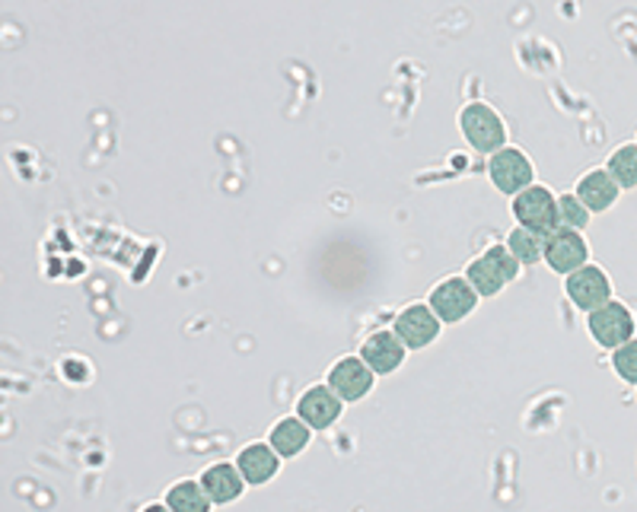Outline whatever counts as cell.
Returning a JSON list of instances; mask_svg holds the SVG:
<instances>
[{
  "label": "cell",
  "instance_id": "cell-1",
  "mask_svg": "<svg viewBox=\"0 0 637 512\" xmlns=\"http://www.w3.org/2000/svg\"><path fill=\"white\" fill-rule=\"evenodd\" d=\"M510 211H514L517 226L532 229L539 236H552L562 226V217H558V194L552 188H545V184H529V188H523L517 198H510Z\"/></svg>",
  "mask_w": 637,
  "mask_h": 512
},
{
  "label": "cell",
  "instance_id": "cell-2",
  "mask_svg": "<svg viewBox=\"0 0 637 512\" xmlns=\"http://www.w3.org/2000/svg\"><path fill=\"white\" fill-rule=\"evenodd\" d=\"M459 131L465 138V144L479 153H497L500 146H507V124L504 118L497 115L494 106L487 103H469L459 111Z\"/></svg>",
  "mask_w": 637,
  "mask_h": 512
},
{
  "label": "cell",
  "instance_id": "cell-3",
  "mask_svg": "<svg viewBox=\"0 0 637 512\" xmlns=\"http://www.w3.org/2000/svg\"><path fill=\"white\" fill-rule=\"evenodd\" d=\"M587 331L593 337V344L602 347V350H615L622 344H628L632 337L637 334V322L632 315V309L618 299H609L605 306L587 312Z\"/></svg>",
  "mask_w": 637,
  "mask_h": 512
},
{
  "label": "cell",
  "instance_id": "cell-4",
  "mask_svg": "<svg viewBox=\"0 0 637 512\" xmlns=\"http://www.w3.org/2000/svg\"><path fill=\"white\" fill-rule=\"evenodd\" d=\"M487 179L500 194L517 198L523 188L535 184V166L520 146H500L487 159Z\"/></svg>",
  "mask_w": 637,
  "mask_h": 512
},
{
  "label": "cell",
  "instance_id": "cell-5",
  "mask_svg": "<svg viewBox=\"0 0 637 512\" xmlns=\"http://www.w3.org/2000/svg\"><path fill=\"white\" fill-rule=\"evenodd\" d=\"M479 293L475 287L465 281V274H456V277H447V281H440L430 296H427V306L437 312V319L444 322V325H459V322H465L475 309H479Z\"/></svg>",
  "mask_w": 637,
  "mask_h": 512
},
{
  "label": "cell",
  "instance_id": "cell-6",
  "mask_svg": "<svg viewBox=\"0 0 637 512\" xmlns=\"http://www.w3.org/2000/svg\"><path fill=\"white\" fill-rule=\"evenodd\" d=\"M564 293L574 302V309L593 312V309H600V306H605L612 299V281H609V274L602 271L600 264L590 261L580 271L564 277Z\"/></svg>",
  "mask_w": 637,
  "mask_h": 512
},
{
  "label": "cell",
  "instance_id": "cell-7",
  "mask_svg": "<svg viewBox=\"0 0 637 512\" xmlns=\"http://www.w3.org/2000/svg\"><path fill=\"white\" fill-rule=\"evenodd\" d=\"M548 271H555L558 277H567L574 271H580L583 264H590V246L583 239V233L558 226L552 236H545V258Z\"/></svg>",
  "mask_w": 637,
  "mask_h": 512
},
{
  "label": "cell",
  "instance_id": "cell-8",
  "mask_svg": "<svg viewBox=\"0 0 637 512\" xmlns=\"http://www.w3.org/2000/svg\"><path fill=\"white\" fill-rule=\"evenodd\" d=\"M326 382L332 385V392H335L341 402L357 404L374 392L376 372L357 354V357H341V360H335V366L326 376Z\"/></svg>",
  "mask_w": 637,
  "mask_h": 512
},
{
  "label": "cell",
  "instance_id": "cell-9",
  "mask_svg": "<svg viewBox=\"0 0 637 512\" xmlns=\"http://www.w3.org/2000/svg\"><path fill=\"white\" fill-rule=\"evenodd\" d=\"M392 331L402 337V344H405L409 350H424V347H430V344L440 337L444 322L437 319V312H434L427 302H412V306H405V309L396 315Z\"/></svg>",
  "mask_w": 637,
  "mask_h": 512
},
{
  "label": "cell",
  "instance_id": "cell-10",
  "mask_svg": "<svg viewBox=\"0 0 637 512\" xmlns=\"http://www.w3.org/2000/svg\"><path fill=\"white\" fill-rule=\"evenodd\" d=\"M294 414L300 417L303 424H309L316 433H322V430H332L338 420H341L344 402L332 392L329 382H322V385H309V389L303 392L300 398H297Z\"/></svg>",
  "mask_w": 637,
  "mask_h": 512
},
{
  "label": "cell",
  "instance_id": "cell-11",
  "mask_svg": "<svg viewBox=\"0 0 637 512\" xmlns=\"http://www.w3.org/2000/svg\"><path fill=\"white\" fill-rule=\"evenodd\" d=\"M361 357L376 376H392L409 360V347L402 344V337L392 329H379L361 344Z\"/></svg>",
  "mask_w": 637,
  "mask_h": 512
},
{
  "label": "cell",
  "instance_id": "cell-12",
  "mask_svg": "<svg viewBox=\"0 0 637 512\" xmlns=\"http://www.w3.org/2000/svg\"><path fill=\"white\" fill-rule=\"evenodd\" d=\"M233 462H236V468L243 472L249 487H262V484L278 477L284 459H281V455L274 452V445L264 439V442H249V445H243V449L236 452Z\"/></svg>",
  "mask_w": 637,
  "mask_h": 512
},
{
  "label": "cell",
  "instance_id": "cell-13",
  "mask_svg": "<svg viewBox=\"0 0 637 512\" xmlns=\"http://www.w3.org/2000/svg\"><path fill=\"white\" fill-rule=\"evenodd\" d=\"M198 480H201V487L208 490V497H211L214 507H229V503H236V500L246 493V487H249L243 472L236 468V462H217V465L204 468Z\"/></svg>",
  "mask_w": 637,
  "mask_h": 512
},
{
  "label": "cell",
  "instance_id": "cell-14",
  "mask_svg": "<svg viewBox=\"0 0 637 512\" xmlns=\"http://www.w3.org/2000/svg\"><path fill=\"white\" fill-rule=\"evenodd\" d=\"M574 194L583 201V207H587L590 214H605L609 207H615L622 188H618V182L612 179V172H609L605 166H597V169H590V172L580 176V182L574 188Z\"/></svg>",
  "mask_w": 637,
  "mask_h": 512
},
{
  "label": "cell",
  "instance_id": "cell-15",
  "mask_svg": "<svg viewBox=\"0 0 637 512\" xmlns=\"http://www.w3.org/2000/svg\"><path fill=\"white\" fill-rule=\"evenodd\" d=\"M312 427L303 424L297 414H287L281 417L271 430H268V442L274 445V452L287 462V459H297L300 452H306V445L312 442Z\"/></svg>",
  "mask_w": 637,
  "mask_h": 512
},
{
  "label": "cell",
  "instance_id": "cell-16",
  "mask_svg": "<svg viewBox=\"0 0 637 512\" xmlns=\"http://www.w3.org/2000/svg\"><path fill=\"white\" fill-rule=\"evenodd\" d=\"M166 507L173 512H211L214 503L208 497V490L201 487V480H176L169 490H166Z\"/></svg>",
  "mask_w": 637,
  "mask_h": 512
},
{
  "label": "cell",
  "instance_id": "cell-17",
  "mask_svg": "<svg viewBox=\"0 0 637 512\" xmlns=\"http://www.w3.org/2000/svg\"><path fill=\"white\" fill-rule=\"evenodd\" d=\"M465 281L475 287V293H479L482 299H494L497 293H504L507 290V284H510V281H507V277H504V274H500V271H497V267H494L485 255L475 258V261L465 267Z\"/></svg>",
  "mask_w": 637,
  "mask_h": 512
},
{
  "label": "cell",
  "instance_id": "cell-18",
  "mask_svg": "<svg viewBox=\"0 0 637 512\" xmlns=\"http://www.w3.org/2000/svg\"><path fill=\"white\" fill-rule=\"evenodd\" d=\"M504 246L514 252V258H520L523 267H532V264H539L545 258V236H539L532 229H523V226H514Z\"/></svg>",
  "mask_w": 637,
  "mask_h": 512
},
{
  "label": "cell",
  "instance_id": "cell-19",
  "mask_svg": "<svg viewBox=\"0 0 637 512\" xmlns=\"http://www.w3.org/2000/svg\"><path fill=\"white\" fill-rule=\"evenodd\" d=\"M605 169L612 172V179L618 182L622 191H632L637 188V141L635 144H618L609 153V163Z\"/></svg>",
  "mask_w": 637,
  "mask_h": 512
},
{
  "label": "cell",
  "instance_id": "cell-20",
  "mask_svg": "<svg viewBox=\"0 0 637 512\" xmlns=\"http://www.w3.org/2000/svg\"><path fill=\"white\" fill-rule=\"evenodd\" d=\"M558 217H562V226L583 233V229L590 226L593 214L583 207V201H580L574 191H564V194H558Z\"/></svg>",
  "mask_w": 637,
  "mask_h": 512
},
{
  "label": "cell",
  "instance_id": "cell-21",
  "mask_svg": "<svg viewBox=\"0 0 637 512\" xmlns=\"http://www.w3.org/2000/svg\"><path fill=\"white\" fill-rule=\"evenodd\" d=\"M609 364L615 369V376L625 382V385H637V337H632L628 344L615 347Z\"/></svg>",
  "mask_w": 637,
  "mask_h": 512
},
{
  "label": "cell",
  "instance_id": "cell-22",
  "mask_svg": "<svg viewBox=\"0 0 637 512\" xmlns=\"http://www.w3.org/2000/svg\"><path fill=\"white\" fill-rule=\"evenodd\" d=\"M485 258L514 284L517 277H520V271H523V264H520V258H514V252L507 249V246H491L485 252Z\"/></svg>",
  "mask_w": 637,
  "mask_h": 512
},
{
  "label": "cell",
  "instance_id": "cell-23",
  "mask_svg": "<svg viewBox=\"0 0 637 512\" xmlns=\"http://www.w3.org/2000/svg\"><path fill=\"white\" fill-rule=\"evenodd\" d=\"M141 512H173V510H169V507H166V500H163V503H148Z\"/></svg>",
  "mask_w": 637,
  "mask_h": 512
}]
</instances>
